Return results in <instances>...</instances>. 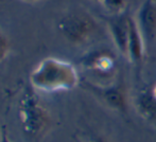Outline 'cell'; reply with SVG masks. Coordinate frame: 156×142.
Wrapping results in <instances>:
<instances>
[{"label":"cell","instance_id":"obj_1","mask_svg":"<svg viewBox=\"0 0 156 142\" xmlns=\"http://www.w3.org/2000/svg\"><path fill=\"white\" fill-rule=\"evenodd\" d=\"M76 68L70 62L48 56L41 60L30 73V84L36 91L55 93L68 91L80 85Z\"/></svg>","mask_w":156,"mask_h":142},{"label":"cell","instance_id":"obj_2","mask_svg":"<svg viewBox=\"0 0 156 142\" xmlns=\"http://www.w3.org/2000/svg\"><path fill=\"white\" fill-rule=\"evenodd\" d=\"M17 115L21 130L29 138H41L52 124L50 111L36 95V90L26 88L18 100Z\"/></svg>","mask_w":156,"mask_h":142},{"label":"cell","instance_id":"obj_3","mask_svg":"<svg viewBox=\"0 0 156 142\" xmlns=\"http://www.w3.org/2000/svg\"><path fill=\"white\" fill-rule=\"evenodd\" d=\"M97 29V23L85 12H69L60 18L58 30L65 40L74 46L85 43Z\"/></svg>","mask_w":156,"mask_h":142},{"label":"cell","instance_id":"obj_4","mask_svg":"<svg viewBox=\"0 0 156 142\" xmlns=\"http://www.w3.org/2000/svg\"><path fill=\"white\" fill-rule=\"evenodd\" d=\"M80 85L84 90L94 95L102 104L122 115L127 113V93L123 76H119L113 84L100 85L87 80H81Z\"/></svg>","mask_w":156,"mask_h":142},{"label":"cell","instance_id":"obj_5","mask_svg":"<svg viewBox=\"0 0 156 142\" xmlns=\"http://www.w3.org/2000/svg\"><path fill=\"white\" fill-rule=\"evenodd\" d=\"M147 47L156 38V0H144L134 17Z\"/></svg>","mask_w":156,"mask_h":142},{"label":"cell","instance_id":"obj_6","mask_svg":"<svg viewBox=\"0 0 156 142\" xmlns=\"http://www.w3.org/2000/svg\"><path fill=\"white\" fill-rule=\"evenodd\" d=\"M105 20H106L107 30L115 45V48L119 53H121L123 56H126L131 16L124 12L121 14L108 15L107 17H105Z\"/></svg>","mask_w":156,"mask_h":142},{"label":"cell","instance_id":"obj_7","mask_svg":"<svg viewBox=\"0 0 156 142\" xmlns=\"http://www.w3.org/2000/svg\"><path fill=\"white\" fill-rule=\"evenodd\" d=\"M146 50L147 46L144 43L141 34H140L137 25H136L135 18L131 16L129 43H127L126 56L125 57L135 66L137 70L141 69V66L144 61V55H146Z\"/></svg>","mask_w":156,"mask_h":142},{"label":"cell","instance_id":"obj_8","mask_svg":"<svg viewBox=\"0 0 156 142\" xmlns=\"http://www.w3.org/2000/svg\"><path fill=\"white\" fill-rule=\"evenodd\" d=\"M134 106L141 118L149 123L156 124V98L152 87L140 90L134 98Z\"/></svg>","mask_w":156,"mask_h":142},{"label":"cell","instance_id":"obj_9","mask_svg":"<svg viewBox=\"0 0 156 142\" xmlns=\"http://www.w3.org/2000/svg\"><path fill=\"white\" fill-rule=\"evenodd\" d=\"M82 65L88 70L99 73H107L113 70L115 60L111 52L105 50H96L86 54L82 58Z\"/></svg>","mask_w":156,"mask_h":142},{"label":"cell","instance_id":"obj_10","mask_svg":"<svg viewBox=\"0 0 156 142\" xmlns=\"http://www.w3.org/2000/svg\"><path fill=\"white\" fill-rule=\"evenodd\" d=\"M101 3L108 12V15H116L125 12L127 0H103Z\"/></svg>","mask_w":156,"mask_h":142},{"label":"cell","instance_id":"obj_11","mask_svg":"<svg viewBox=\"0 0 156 142\" xmlns=\"http://www.w3.org/2000/svg\"><path fill=\"white\" fill-rule=\"evenodd\" d=\"M10 40H9L8 36L0 30V64L3 62L9 55L10 52Z\"/></svg>","mask_w":156,"mask_h":142},{"label":"cell","instance_id":"obj_12","mask_svg":"<svg viewBox=\"0 0 156 142\" xmlns=\"http://www.w3.org/2000/svg\"><path fill=\"white\" fill-rule=\"evenodd\" d=\"M83 142H111L108 139H106L104 136L101 135H91L87 139H85Z\"/></svg>","mask_w":156,"mask_h":142},{"label":"cell","instance_id":"obj_13","mask_svg":"<svg viewBox=\"0 0 156 142\" xmlns=\"http://www.w3.org/2000/svg\"><path fill=\"white\" fill-rule=\"evenodd\" d=\"M0 142H12L10 139V137H9V134L8 132H6L4 128H2V132H1V140Z\"/></svg>","mask_w":156,"mask_h":142},{"label":"cell","instance_id":"obj_14","mask_svg":"<svg viewBox=\"0 0 156 142\" xmlns=\"http://www.w3.org/2000/svg\"><path fill=\"white\" fill-rule=\"evenodd\" d=\"M152 91H153V95H154V97L156 98V85L152 87Z\"/></svg>","mask_w":156,"mask_h":142},{"label":"cell","instance_id":"obj_15","mask_svg":"<svg viewBox=\"0 0 156 142\" xmlns=\"http://www.w3.org/2000/svg\"><path fill=\"white\" fill-rule=\"evenodd\" d=\"M23 1H28V2H31V1H36V0H23Z\"/></svg>","mask_w":156,"mask_h":142},{"label":"cell","instance_id":"obj_16","mask_svg":"<svg viewBox=\"0 0 156 142\" xmlns=\"http://www.w3.org/2000/svg\"><path fill=\"white\" fill-rule=\"evenodd\" d=\"M1 132H2V128H0V140H1Z\"/></svg>","mask_w":156,"mask_h":142},{"label":"cell","instance_id":"obj_17","mask_svg":"<svg viewBox=\"0 0 156 142\" xmlns=\"http://www.w3.org/2000/svg\"><path fill=\"white\" fill-rule=\"evenodd\" d=\"M97 1H99V2H100V3H101V2H102L103 0H97Z\"/></svg>","mask_w":156,"mask_h":142},{"label":"cell","instance_id":"obj_18","mask_svg":"<svg viewBox=\"0 0 156 142\" xmlns=\"http://www.w3.org/2000/svg\"><path fill=\"white\" fill-rule=\"evenodd\" d=\"M1 1H2V0H0V2H1Z\"/></svg>","mask_w":156,"mask_h":142}]
</instances>
